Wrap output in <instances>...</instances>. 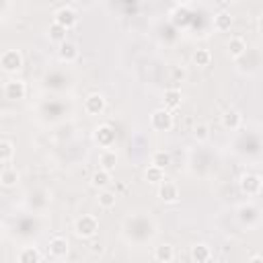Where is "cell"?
Returning a JSON list of instances; mask_svg holds the SVG:
<instances>
[{
  "instance_id": "cell-1",
  "label": "cell",
  "mask_w": 263,
  "mask_h": 263,
  "mask_svg": "<svg viewBox=\"0 0 263 263\" xmlns=\"http://www.w3.org/2000/svg\"><path fill=\"white\" fill-rule=\"evenodd\" d=\"M99 232V220L92 216V214H82L76 218L74 222V234L82 240H90L95 238Z\"/></svg>"
},
{
  "instance_id": "cell-2",
  "label": "cell",
  "mask_w": 263,
  "mask_h": 263,
  "mask_svg": "<svg viewBox=\"0 0 263 263\" xmlns=\"http://www.w3.org/2000/svg\"><path fill=\"white\" fill-rule=\"evenodd\" d=\"M150 125H152V129H156V132H168V129H173V125H175L173 113H171L168 109H164V107L154 109V111L150 113Z\"/></svg>"
},
{
  "instance_id": "cell-3",
  "label": "cell",
  "mask_w": 263,
  "mask_h": 263,
  "mask_svg": "<svg viewBox=\"0 0 263 263\" xmlns=\"http://www.w3.org/2000/svg\"><path fill=\"white\" fill-rule=\"evenodd\" d=\"M261 185H263V179H261V175H257V173H245V175H240V179H238V187H240V191H242L247 197L259 195V193H261Z\"/></svg>"
},
{
  "instance_id": "cell-4",
  "label": "cell",
  "mask_w": 263,
  "mask_h": 263,
  "mask_svg": "<svg viewBox=\"0 0 263 263\" xmlns=\"http://www.w3.org/2000/svg\"><path fill=\"white\" fill-rule=\"evenodd\" d=\"M0 68L6 74H16L23 68V53L18 49H6L0 53Z\"/></svg>"
},
{
  "instance_id": "cell-5",
  "label": "cell",
  "mask_w": 263,
  "mask_h": 263,
  "mask_svg": "<svg viewBox=\"0 0 263 263\" xmlns=\"http://www.w3.org/2000/svg\"><path fill=\"white\" fill-rule=\"evenodd\" d=\"M92 140L101 148H113V144H115V127L111 123H99L92 129Z\"/></svg>"
},
{
  "instance_id": "cell-6",
  "label": "cell",
  "mask_w": 263,
  "mask_h": 263,
  "mask_svg": "<svg viewBox=\"0 0 263 263\" xmlns=\"http://www.w3.org/2000/svg\"><path fill=\"white\" fill-rule=\"evenodd\" d=\"M53 23H58L60 27H64L66 31L74 29L78 25V12L72 8V6H60L55 12H53Z\"/></svg>"
},
{
  "instance_id": "cell-7",
  "label": "cell",
  "mask_w": 263,
  "mask_h": 263,
  "mask_svg": "<svg viewBox=\"0 0 263 263\" xmlns=\"http://www.w3.org/2000/svg\"><path fill=\"white\" fill-rule=\"evenodd\" d=\"M47 251H49V255H51L53 259H66V257H68V253H70V242H68V238H66V236L55 234V236H51V238H49Z\"/></svg>"
},
{
  "instance_id": "cell-8",
  "label": "cell",
  "mask_w": 263,
  "mask_h": 263,
  "mask_svg": "<svg viewBox=\"0 0 263 263\" xmlns=\"http://www.w3.org/2000/svg\"><path fill=\"white\" fill-rule=\"evenodd\" d=\"M25 95H27V84H25V80L12 78V80H8V82L4 84V97H6L8 101H21V99H25Z\"/></svg>"
},
{
  "instance_id": "cell-9",
  "label": "cell",
  "mask_w": 263,
  "mask_h": 263,
  "mask_svg": "<svg viewBox=\"0 0 263 263\" xmlns=\"http://www.w3.org/2000/svg\"><path fill=\"white\" fill-rule=\"evenodd\" d=\"M105 107H107V99L101 92L86 95V99H84V111L88 115H101L105 111Z\"/></svg>"
},
{
  "instance_id": "cell-10",
  "label": "cell",
  "mask_w": 263,
  "mask_h": 263,
  "mask_svg": "<svg viewBox=\"0 0 263 263\" xmlns=\"http://www.w3.org/2000/svg\"><path fill=\"white\" fill-rule=\"evenodd\" d=\"M158 199L162 203H177L179 201V187L171 181H160L158 183Z\"/></svg>"
},
{
  "instance_id": "cell-11",
  "label": "cell",
  "mask_w": 263,
  "mask_h": 263,
  "mask_svg": "<svg viewBox=\"0 0 263 263\" xmlns=\"http://www.w3.org/2000/svg\"><path fill=\"white\" fill-rule=\"evenodd\" d=\"M60 47H58V58L62 60V62H66V64H72V62H76L78 60V45L74 43V41H68V39H64L62 43H58Z\"/></svg>"
},
{
  "instance_id": "cell-12",
  "label": "cell",
  "mask_w": 263,
  "mask_h": 263,
  "mask_svg": "<svg viewBox=\"0 0 263 263\" xmlns=\"http://www.w3.org/2000/svg\"><path fill=\"white\" fill-rule=\"evenodd\" d=\"M220 123L224 129H238L242 125V113L238 109H226L222 115H220Z\"/></svg>"
},
{
  "instance_id": "cell-13",
  "label": "cell",
  "mask_w": 263,
  "mask_h": 263,
  "mask_svg": "<svg viewBox=\"0 0 263 263\" xmlns=\"http://www.w3.org/2000/svg\"><path fill=\"white\" fill-rule=\"evenodd\" d=\"M189 259L193 263H208L212 259V249L210 245L205 242H195L191 249H189Z\"/></svg>"
},
{
  "instance_id": "cell-14",
  "label": "cell",
  "mask_w": 263,
  "mask_h": 263,
  "mask_svg": "<svg viewBox=\"0 0 263 263\" xmlns=\"http://www.w3.org/2000/svg\"><path fill=\"white\" fill-rule=\"evenodd\" d=\"M226 53L232 58V60H238L247 53V41L242 37H230L226 41Z\"/></svg>"
},
{
  "instance_id": "cell-15",
  "label": "cell",
  "mask_w": 263,
  "mask_h": 263,
  "mask_svg": "<svg viewBox=\"0 0 263 263\" xmlns=\"http://www.w3.org/2000/svg\"><path fill=\"white\" fill-rule=\"evenodd\" d=\"M181 101H183V95H181L179 88H166L162 92V107L168 109V111L181 107Z\"/></svg>"
},
{
  "instance_id": "cell-16",
  "label": "cell",
  "mask_w": 263,
  "mask_h": 263,
  "mask_svg": "<svg viewBox=\"0 0 263 263\" xmlns=\"http://www.w3.org/2000/svg\"><path fill=\"white\" fill-rule=\"evenodd\" d=\"M111 181H113L111 171H105V168H101V166L90 175V185H92L97 191H99V189L109 187V185H111Z\"/></svg>"
},
{
  "instance_id": "cell-17",
  "label": "cell",
  "mask_w": 263,
  "mask_h": 263,
  "mask_svg": "<svg viewBox=\"0 0 263 263\" xmlns=\"http://www.w3.org/2000/svg\"><path fill=\"white\" fill-rule=\"evenodd\" d=\"M152 257H154V261H158V263H171V261H175V249H173L168 242H162V245L154 247Z\"/></svg>"
},
{
  "instance_id": "cell-18",
  "label": "cell",
  "mask_w": 263,
  "mask_h": 263,
  "mask_svg": "<svg viewBox=\"0 0 263 263\" xmlns=\"http://www.w3.org/2000/svg\"><path fill=\"white\" fill-rule=\"evenodd\" d=\"M18 179H21V175H18V171L12 168V166H6V168L0 171V185L6 187V189L16 187V185H18Z\"/></svg>"
},
{
  "instance_id": "cell-19",
  "label": "cell",
  "mask_w": 263,
  "mask_h": 263,
  "mask_svg": "<svg viewBox=\"0 0 263 263\" xmlns=\"http://www.w3.org/2000/svg\"><path fill=\"white\" fill-rule=\"evenodd\" d=\"M238 220H240L242 224H247V226H253V224L259 220V210H257L255 205H251V203L240 205V208H238Z\"/></svg>"
},
{
  "instance_id": "cell-20",
  "label": "cell",
  "mask_w": 263,
  "mask_h": 263,
  "mask_svg": "<svg viewBox=\"0 0 263 263\" xmlns=\"http://www.w3.org/2000/svg\"><path fill=\"white\" fill-rule=\"evenodd\" d=\"M41 259H43V255L39 253L37 247H23L16 253V261H21V263H39Z\"/></svg>"
},
{
  "instance_id": "cell-21",
  "label": "cell",
  "mask_w": 263,
  "mask_h": 263,
  "mask_svg": "<svg viewBox=\"0 0 263 263\" xmlns=\"http://www.w3.org/2000/svg\"><path fill=\"white\" fill-rule=\"evenodd\" d=\"M99 166L113 173L115 166H117V152L111 150V148H103V152H101V156H99Z\"/></svg>"
},
{
  "instance_id": "cell-22",
  "label": "cell",
  "mask_w": 263,
  "mask_h": 263,
  "mask_svg": "<svg viewBox=\"0 0 263 263\" xmlns=\"http://www.w3.org/2000/svg\"><path fill=\"white\" fill-rule=\"evenodd\" d=\"M97 203H99L103 210H111V208H115V203H117V193H115V191H111L109 187L99 189Z\"/></svg>"
},
{
  "instance_id": "cell-23",
  "label": "cell",
  "mask_w": 263,
  "mask_h": 263,
  "mask_svg": "<svg viewBox=\"0 0 263 263\" xmlns=\"http://www.w3.org/2000/svg\"><path fill=\"white\" fill-rule=\"evenodd\" d=\"M230 27H232V14L228 10H220L214 16V29L220 33H226V31H230Z\"/></svg>"
},
{
  "instance_id": "cell-24",
  "label": "cell",
  "mask_w": 263,
  "mask_h": 263,
  "mask_svg": "<svg viewBox=\"0 0 263 263\" xmlns=\"http://www.w3.org/2000/svg\"><path fill=\"white\" fill-rule=\"evenodd\" d=\"M144 179H146L148 183H152V185H158V183L164 179V168H160V166H156V164H148L146 171H144Z\"/></svg>"
},
{
  "instance_id": "cell-25",
  "label": "cell",
  "mask_w": 263,
  "mask_h": 263,
  "mask_svg": "<svg viewBox=\"0 0 263 263\" xmlns=\"http://www.w3.org/2000/svg\"><path fill=\"white\" fill-rule=\"evenodd\" d=\"M191 60H193V64H195V66L205 68V66H210V64H212V53H210V49L199 47V49H195V51H193Z\"/></svg>"
},
{
  "instance_id": "cell-26",
  "label": "cell",
  "mask_w": 263,
  "mask_h": 263,
  "mask_svg": "<svg viewBox=\"0 0 263 263\" xmlns=\"http://www.w3.org/2000/svg\"><path fill=\"white\" fill-rule=\"evenodd\" d=\"M171 152L168 150H156V152H152V158H150V164H156V166H160V168H166L168 164H171Z\"/></svg>"
},
{
  "instance_id": "cell-27",
  "label": "cell",
  "mask_w": 263,
  "mask_h": 263,
  "mask_svg": "<svg viewBox=\"0 0 263 263\" xmlns=\"http://www.w3.org/2000/svg\"><path fill=\"white\" fill-rule=\"evenodd\" d=\"M47 37H49V41L62 43V41L66 39V29H64V27H60L58 23H51V25L47 27Z\"/></svg>"
},
{
  "instance_id": "cell-28",
  "label": "cell",
  "mask_w": 263,
  "mask_h": 263,
  "mask_svg": "<svg viewBox=\"0 0 263 263\" xmlns=\"http://www.w3.org/2000/svg\"><path fill=\"white\" fill-rule=\"evenodd\" d=\"M14 156V144L10 140H0V162H10Z\"/></svg>"
},
{
  "instance_id": "cell-29",
  "label": "cell",
  "mask_w": 263,
  "mask_h": 263,
  "mask_svg": "<svg viewBox=\"0 0 263 263\" xmlns=\"http://www.w3.org/2000/svg\"><path fill=\"white\" fill-rule=\"evenodd\" d=\"M171 21L175 23V25H187V21H189V10H187V6H177L175 10H173V14H171Z\"/></svg>"
},
{
  "instance_id": "cell-30",
  "label": "cell",
  "mask_w": 263,
  "mask_h": 263,
  "mask_svg": "<svg viewBox=\"0 0 263 263\" xmlns=\"http://www.w3.org/2000/svg\"><path fill=\"white\" fill-rule=\"evenodd\" d=\"M193 138H195L197 142H205V140L210 138V125H208V123H197V125L193 127Z\"/></svg>"
},
{
  "instance_id": "cell-31",
  "label": "cell",
  "mask_w": 263,
  "mask_h": 263,
  "mask_svg": "<svg viewBox=\"0 0 263 263\" xmlns=\"http://www.w3.org/2000/svg\"><path fill=\"white\" fill-rule=\"evenodd\" d=\"M173 76H175V78H181V80H183V78H185L187 74H185V70H179V68H175V70H173Z\"/></svg>"
},
{
  "instance_id": "cell-32",
  "label": "cell",
  "mask_w": 263,
  "mask_h": 263,
  "mask_svg": "<svg viewBox=\"0 0 263 263\" xmlns=\"http://www.w3.org/2000/svg\"><path fill=\"white\" fill-rule=\"evenodd\" d=\"M90 251H92V253H101V251H103V247H101L99 242H92V245H90Z\"/></svg>"
},
{
  "instance_id": "cell-33",
  "label": "cell",
  "mask_w": 263,
  "mask_h": 263,
  "mask_svg": "<svg viewBox=\"0 0 263 263\" xmlns=\"http://www.w3.org/2000/svg\"><path fill=\"white\" fill-rule=\"evenodd\" d=\"M175 2H177V6H187L191 0H175Z\"/></svg>"
},
{
  "instance_id": "cell-34",
  "label": "cell",
  "mask_w": 263,
  "mask_h": 263,
  "mask_svg": "<svg viewBox=\"0 0 263 263\" xmlns=\"http://www.w3.org/2000/svg\"><path fill=\"white\" fill-rule=\"evenodd\" d=\"M251 261H253V263H261V255H253Z\"/></svg>"
}]
</instances>
